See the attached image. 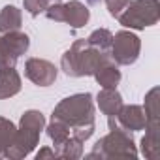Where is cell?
<instances>
[{
	"label": "cell",
	"mask_w": 160,
	"mask_h": 160,
	"mask_svg": "<svg viewBox=\"0 0 160 160\" xmlns=\"http://www.w3.org/2000/svg\"><path fill=\"white\" fill-rule=\"evenodd\" d=\"M109 53H102L94 49L85 38L83 40H75L72 47L62 55L60 58V68L66 75L70 77H85L92 75L96 66L102 62V58Z\"/></svg>",
	"instance_id": "6da1fadb"
},
{
	"label": "cell",
	"mask_w": 160,
	"mask_h": 160,
	"mask_svg": "<svg viewBox=\"0 0 160 160\" xmlns=\"http://www.w3.org/2000/svg\"><path fill=\"white\" fill-rule=\"evenodd\" d=\"M53 119L66 122L70 128L94 124V102L91 92L72 94L57 104L53 109Z\"/></svg>",
	"instance_id": "7a4b0ae2"
},
{
	"label": "cell",
	"mask_w": 160,
	"mask_h": 160,
	"mask_svg": "<svg viewBox=\"0 0 160 160\" xmlns=\"http://www.w3.org/2000/svg\"><path fill=\"white\" fill-rule=\"evenodd\" d=\"M109 124V134L100 138L87 158H136L138 149L132 139V134L119 128L117 124Z\"/></svg>",
	"instance_id": "3957f363"
},
{
	"label": "cell",
	"mask_w": 160,
	"mask_h": 160,
	"mask_svg": "<svg viewBox=\"0 0 160 160\" xmlns=\"http://www.w3.org/2000/svg\"><path fill=\"white\" fill-rule=\"evenodd\" d=\"M160 19V2L158 0H130L124 12L117 21L130 30H145L147 27L156 25Z\"/></svg>",
	"instance_id": "277c9868"
},
{
	"label": "cell",
	"mask_w": 160,
	"mask_h": 160,
	"mask_svg": "<svg viewBox=\"0 0 160 160\" xmlns=\"http://www.w3.org/2000/svg\"><path fill=\"white\" fill-rule=\"evenodd\" d=\"M47 19L57 21V23H66L72 28H81L89 23L91 19V10L79 2V0H70L66 4L60 2H53L47 10H45Z\"/></svg>",
	"instance_id": "5b68a950"
},
{
	"label": "cell",
	"mask_w": 160,
	"mask_h": 160,
	"mask_svg": "<svg viewBox=\"0 0 160 160\" xmlns=\"http://www.w3.org/2000/svg\"><path fill=\"white\" fill-rule=\"evenodd\" d=\"M141 53V40L130 30H119L113 36L109 57L119 66H130L139 58Z\"/></svg>",
	"instance_id": "8992f818"
},
{
	"label": "cell",
	"mask_w": 160,
	"mask_h": 160,
	"mask_svg": "<svg viewBox=\"0 0 160 160\" xmlns=\"http://www.w3.org/2000/svg\"><path fill=\"white\" fill-rule=\"evenodd\" d=\"M30 47V38L25 32L13 30L0 36V68H12Z\"/></svg>",
	"instance_id": "52a82bcc"
},
{
	"label": "cell",
	"mask_w": 160,
	"mask_h": 160,
	"mask_svg": "<svg viewBox=\"0 0 160 160\" xmlns=\"http://www.w3.org/2000/svg\"><path fill=\"white\" fill-rule=\"evenodd\" d=\"M40 134L38 130H32V128H27V126H19L17 132H15V138L13 141L8 145V149L4 151V158H12V160H21L25 156H28L34 147L38 145L40 141Z\"/></svg>",
	"instance_id": "ba28073f"
},
{
	"label": "cell",
	"mask_w": 160,
	"mask_h": 160,
	"mask_svg": "<svg viewBox=\"0 0 160 160\" xmlns=\"http://www.w3.org/2000/svg\"><path fill=\"white\" fill-rule=\"evenodd\" d=\"M25 75H27V79H30L38 87H49L57 81L58 68L45 58L32 57L25 62Z\"/></svg>",
	"instance_id": "9c48e42d"
},
{
	"label": "cell",
	"mask_w": 160,
	"mask_h": 160,
	"mask_svg": "<svg viewBox=\"0 0 160 160\" xmlns=\"http://www.w3.org/2000/svg\"><path fill=\"white\" fill-rule=\"evenodd\" d=\"M111 124H117L119 128L126 130V132H139V130H145L147 126V119H145V111L141 106H124L119 109L117 115L113 117H108Z\"/></svg>",
	"instance_id": "30bf717a"
},
{
	"label": "cell",
	"mask_w": 160,
	"mask_h": 160,
	"mask_svg": "<svg viewBox=\"0 0 160 160\" xmlns=\"http://www.w3.org/2000/svg\"><path fill=\"white\" fill-rule=\"evenodd\" d=\"M96 83L102 87V89H117L119 81H121V70H119V64L109 57L106 55L102 58V62L96 66V70L92 72Z\"/></svg>",
	"instance_id": "8fae6325"
},
{
	"label": "cell",
	"mask_w": 160,
	"mask_h": 160,
	"mask_svg": "<svg viewBox=\"0 0 160 160\" xmlns=\"http://www.w3.org/2000/svg\"><path fill=\"white\" fill-rule=\"evenodd\" d=\"M21 91V75L17 73L15 66L0 68V100L15 96Z\"/></svg>",
	"instance_id": "7c38bea8"
},
{
	"label": "cell",
	"mask_w": 160,
	"mask_h": 160,
	"mask_svg": "<svg viewBox=\"0 0 160 160\" xmlns=\"http://www.w3.org/2000/svg\"><path fill=\"white\" fill-rule=\"evenodd\" d=\"M96 104L104 115L113 117L122 108V96L117 89H102L96 96Z\"/></svg>",
	"instance_id": "4fadbf2b"
},
{
	"label": "cell",
	"mask_w": 160,
	"mask_h": 160,
	"mask_svg": "<svg viewBox=\"0 0 160 160\" xmlns=\"http://www.w3.org/2000/svg\"><path fill=\"white\" fill-rule=\"evenodd\" d=\"M158 96H160V89L152 87L147 94H145V119H147V126L145 128H160V113H158Z\"/></svg>",
	"instance_id": "5bb4252c"
},
{
	"label": "cell",
	"mask_w": 160,
	"mask_h": 160,
	"mask_svg": "<svg viewBox=\"0 0 160 160\" xmlns=\"http://www.w3.org/2000/svg\"><path fill=\"white\" fill-rule=\"evenodd\" d=\"M23 25V15L21 10L17 6H4L0 10V32L6 34V32H13L19 30Z\"/></svg>",
	"instance_id": "9a60e30c"
},
{
	"label": "cell",
	"mask_w": 160,
	"mask_h": 160,
	"mask_svg": "<svg viewBox=\"0 0 160 160\" xmlns=\"http://www.w3.org/2000/svg\"><path fill=\"white\" fill-rule=\"evenodd\" d=\"M158 130L160 128H145V136L141 138V154L149 160L158 158Z\"/></svg>",
	"instance_id": "2e32d148"
},
{
	"label": "cell",
	"mask_w": 160,
	"mask_h": 160,
	"mask_svg": "<svg viewBox=\"0 0 160 160\" xmlns=\"http://www.w3.org/2000/svg\"><path fill=\"white\" fill-rule=\"evenodd\" d=\"M55 152H57V158H70V160L81 158L83 156V141H79L73 136H70L62 145H58L55 149Z\"/></svg>",
	"instance_id": "e0dca14e"
},
{
	"label": "cell",
	"mask_w": 160,
	"mask_h": 160,
	"mask_svg": "<svg viewBox=\"0 0 160 160\" xmlns=\"http://www.w3.org/2000/svg\"><path fill=\"white\" fill-rule=\"evenodd\" d=\"M47 136L51 138V141L55 143V147H58V145H62L72 134H70V126L66 124V122H62V121H58V119H51V122L47 124Z\"/></svg>",
	"instance_id": "ac0fdd59"
},
{
	"label": "cell",
	"mask_w": 160,
	"mask_h": 160,
	"mask_svg": "<svg viewBox=\"0 0 160 160\" xmlns=\"http://www.w3.org/2000/svg\"><path fill=\"white\" fill-rule=\"evenodd\" d=\"M87 42H89L94 49H98V51H102V53H109L111 42H113V34H111L108 28H96V30L87 38Z\"/></svg>",
	"instance_id": "d6986e66"
},
{
	"label": "cell",
	"mask_w": 160,
	"mask_h": 160,
	"mask_svg": "<svg viewBox=\"0 0 160 160\" xmlns=\"http://www.w3.org/2000/svg\"><path fill=\"white\" fill-rule=\"evenodd\" d=\"M15 132H17V126H15L10 119L0 117V156H4V151H6L8 145L13 141Z\"/></svg>",
	"instance_id": "ffe728a7"
},
{
	"label": "cell",
	"mask_w": 160,
	"mask_h": 160,
	"mask_svg": "<svg viewBox=\"0 0 160 160\" xmlns=\"http://www.w3.org/2000/svg\"><path fill=\"white\" fill-rule=\"evenodd\" d=\"M19 126H27V128H32V130H38L42 132L45 128V117L42 111L38 109H28L21 115V121H19Z\"/></svg>",
	"instance_id": "44dd1931"
},
{
	"label": "cell",
	"mask_w": 160,
	"mask_h": 160,
	"mask_svg": "<svg viewBox=\"0 0 160 160\" xmlns=\"http://www.w3.org/2000/svg\"><path fill=\"white\" fill-rule=\"evenodd\" d=\"M53 2H58V0H23V6L32 17H38L40 13H45V10Z\"/></svg>",
	"instance_id": "7402d4cb"
},
{
	"label": "cell",
	"mask_w": 160,
	"mask_h": 160,
	"mask_svg": "<svg viewBox=\"0 0 160 160\" xmlns=\"http://www.w3.org/2000/svg\"><path fill=\"white\" fill-rule=\"evenodd\" d=\"M128 2H130V0H106V6H108L109 15L117 19V17L124 12V8L128 6Z\"/></svg>",
	"instance_id": "603a6c76"
},
{
	"label": "cell",
	"mask_w": 160,
	"mask_h": 160,
	"mask_svg": "<svg viewBox=\"0 0 160 160\" xmlns=\"http://www.w3.org/2000/svg\"><path fill=\"white\" fill-rule=\"evenodd\" d=\"M36 158H38V160H42V158H57V152H55L53 149H49V147H43V149L38 151Z\"/></svg>",
	"instance_id": "cb8c5ba5"
},
{
	"label": "cell",
	"mask_w": 160,
	"mask_h": 160,
	"mask_svg": "<svg viewBox=\"0 0 160 160\" xmlns=\"http://www.w3.org/2000/svg\"><path fill=\"white\" fill-rule=\"evenodd\" d=\"M87 2H89L91 6H96V4H100V0H87Z\"/></svg>",
	"instance_id": "d4e9b609"
}]
</instances>
